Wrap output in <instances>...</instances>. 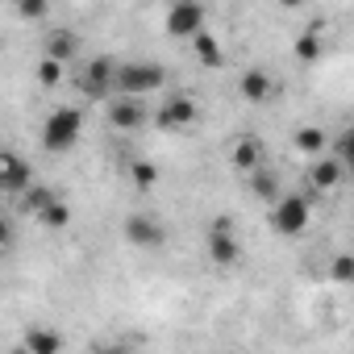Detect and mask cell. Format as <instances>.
Masks as SVG:
<instances>
[{"mask_svg":"<svg viewBox=\"0 0 354 354\" xmlns=\"http://www.w3.org/2000/svg\"><path fill=\"white\" fill-rule=\"evenodd\" d=\"M125 242L138 246V250H162V246H167V230H162L158 217H150V213H133V217L125 221Z\"/></svg>","mask_w":354,"mask_h":354,"instance_id":"obj_7","label":"cell"},{"mask_svg":"<svg viewBox=\"0 0 354 354\" xmlns=\"http://www.w3.org/2000/svg\"><path fill=\"white\" fill-rule=\"evenodd\" d=\"M17 196H21V209H26V213H38V209L46 205V201H55V188H42V184H30V188H21Z\"/></svg>","mask_w":354,"mask_h":354,"instance_id":"obj_22","label":"cell"},{"mask_svg":"<svg viewBox=\"0 0 354 354\" xmlns=\"http://www.w3.org/2000/svg\"><path fill=\"white\" fill-rule=\"evenodd\" d=\"M342 175H346V162H337V158L325 150V154H317V162L308 167V188H313V192H333V188L342 184Z\"/></svg>","mask_w":354,"mask_h":354,"instance_id":"obj_11","label":"cell"},{"mask_svg":"<svg viewBox=\"0 0 354 354\" xmlns=\"http://www.w3.org/2000/svg\"><path fill=\"white\" fill-rule=\"evenodd\" d=\"M292 142H296V150H300V154H308V158H317V154H325V150H329V133H325L321 125H300Z\"/></svg>","mask_w":354,"mask_h":354,"instance_id":"obj_17","label":"cell"},{"mask_svg":"<svg viewBox=\"0 0 354 354\" xmlns=\"http://www.w3.org/2000/svg\"><path fill=\"white\" fill-rule=\"evenodd\" d=\"M42 55H50V59H59V63H71V59L80 55V34H71V30H50Z\"/></svg>","mask_w":354,"mask_h":354,"instance_id":"obj_14","label":"cell"},{"mask_svg":"<svg viewBox=\"0 0 354 354\" xmlns=\"http://www.w3.org/2000/svg\"><path fill=\"white\" fill-rule=\"evenodd\" d=\"M242 259V246L234 238V217H213L209 225V263L213 267H234Z\"/></svg>","mask_w":354,"mask_h":354,"instance_id":"obj_6","label":"cell"},{"mask_svg":"<svg viewBox=\"0 0 354 354\" xmlns=\"http://www.w3.org/2000/svg\"><path fill=\"white\" fill-rule=\"evenodd\" d=\"M292 50H296V59H300V63H317V59L325 55V38H321L317 30H304V34L296 38V46H292Z\"/></svg>","mask_w":354,"mask_h":354,"instance_id":"obj_20","label":"cell"},{"mask_svg":"<svg viewBox=\"0 0 354 354\" xmlns=\"http://www.w3.org/2000/svg\"><path fill=\"white\" fill-rule=\"evenodd\" d=\"M21 346L30 354H55V350H63V333H55V329H30L21 337Z\"/></svg>","mask_w":354,"mask_h":354,"instance_id":"obj_19","label":"cell"},{"mask_svg":"<svg viewBox=\"0 0 354 354\" xmlns=\"http://www.w3.org/2000/svg\"><path fill=\"white\" fill-rule=\"evenodd\" d=\"M196 121H201V104H196L192 96H184V92L167 96V100L154 109V125L167 129V133H175V129H192Z\"/></svg>","mask_w":354,"mask_h":354,"instance_id":"obj_4","label":"cell"},{"mask_svg":"<svg viewBox=\"0 0 354 354\" xmlns=\"http://www.w3.org/2000/svg\"><path fill=\"white\" fill-rule=\"evenodd\" d=\"M34 217H38V225H46V230H67V225H71V205H67L63 196H55V201H46Z\"/></svg>","mask_w":354,"mask_h":354,"instance_id":"obj_18","label":"cell"},{"mask_svg":"<svg viewBox=\"0 0 354 354\" xmlns=\"http://www.w3.org/2000/svg\"><path fill=\"white\" fill-rule=\"evenodd\" d=\"M192 55H196V63H201V67H221V63H225L221 42H217L209 30H196V34H192Z\"/></svg>","mask_w":354,"mask_h":354,"instance_id":"obj_16","label":"cell"},{"mask_svg":"<svg viewBox=\"0 0 354 354\" xmlns=\"http://www.w3.org/2000/svg\"><path fill=\"white\" fill-rule=\"evenodd\" d=\"M113 71H117V63H113L109 55H96V59L84 67V75H80V92L92 96V100H104V96L113 92Z\"/></svg>","mask_w":354,"mask_h":354,"instance_id":"obj_9","label":"cell"},{"mask_svg":"<svg viewBox=\"0 0 354 354\" xmlns=\"http://www.w3.org/2000/svg\"><path fill=\"white\" fill-rule=\"evenodd\" d=\"M246 188H250V196H259V201H275V196H279V175L263 162V167L246 171Z\"/></svg>","mask_w":354,"mask_h":354,"instance_id":"obj_15","label":"cell"},{"mask_svg":"<svg viewBox=\"0 0 354 354\" xmlns=\"http://www.w3.org/2000/svg\"><path fill=\"white\" fill-rule=\"evenodd\" d=\"M333 158H337V162H350V158H354V133H350V129L337 133V142H333Z\"/></svg>","mask_w":354,"mask_h":354,"instance_id":"obj_26","label":"cell"},{"mask_svg":"<svg viewBox=\"0 0 354 354\" xmlns=\"http://www.w3.org/2000/svg\"><path fill=\"white\" fill-rule=\"evenodd\" d=\"M230 158H234V167L246 175V171H254V167H263V162H267V146H263V138L246 133V138H238V142H234Z\"/></svg>","mask_w":354,"mask_h":354,"instance_id":"obj_13","label":"cell"},{"mask_svg":"<svg viewBox=\"0 0 354 354\" xmlns=\"http://www.w3.org/2000/svg\"><path fill=\"white\" fill-rule=\"evenodd\" d=\"M13 9L21 21H46L50 17V0H13Z\"/></svg>","mask_w":354,"mask_h":354,"instance_id":"obj_23","label":"cell"},{"mask_svg":"<svg viewBox=\"0 0 354 354\" xmlns=\"http://www.w3.org/2000/svg\"><path fill=\"white\" fill-rule=\"evenodd\" d=\"M304 0H279V9H300Z\"/></svg>","mask_w":354,"mask_h":354,"instance_id":"obj_28","label":"cell"},{"mask_svg":"<svg viewBox=\"0 0 354 354\" xmlns=\"http://www.w3.org/2000/svg\"><path fill=\"white\" fill-rule=\"evenodd\" d=\"M80 133H84V113H80L75 104H63V109H55V113L46 117V125H42V146H46L50 154H67V150L80 142Z\"/></svg>","mask_w":354,"mask_h":354,"instance_id":"obj_2","label":"cell"},{"mask_svg":"<svg viewBox=\"0 0 354 354\" xmlns=\"http://www.w3.org/2000/svg\"><path fill=\"white\" fill-rule=\"evenodd\" d=\"M205 21H209L205 0H175V5L167 9V17H162L171 38H192L196 30H205Z\"/></svg>","mask_w":354,"mask_h":354,"instance_id":"obj_5","label":"cell"},{"mask_svg":"<svg viewBox=\"0 0 354 354\" xmlns=\"http://www.w3.org/2000/svg\"><path fill=\"white\" fill-rule=\"evenodd\" d=\"M162 84H167V67L162 63L129 59V63H117V71H113V92H125V96H150Z\"/></svg>","mask_w":354,"mask_h":354,"instance_id":"obj_1","label":"cell"},{"mask_svg":"<svg viewBox=\"0 0 354 354\" xmlns=\"http://www.w3.org/2000/svg\"><path fill=\"white\" fill-rule=\"evenodd\" d=\"M329 279L333 283H350L354 279V254H337L333 267H329Z\"/></svg>","mask_w":354,"mask_h":354,"instance_id":"obj_25","label":"cell"},{"mask_svg":"<svg viewBox=\"0 0 354 354\" xmlns=\"http://www.w3.org/2000/svg\"><path fill=\"white\" fill-rule=\"evenodd\" d=\"M271 205H275V209H271V230H275L279 238H296V234L308 230V217H313L308 196H300V192H279Z\"/></svg>","mask_w":354,"mask_h":354,"instance_id":"obj_3","label":"cell"},{"mask_svg":"<svg viewBox=\"0 0 354 354\" xmlns=\"http://www.w3.org/2000/svg\"><path fill=\"white\" fill-rule=\"evenodd\" d=\"M38 84H42V88H59V84H63V63L50 59V55H42V63H38Z\"/></svg>","mask_w":354,"mask_h":354,"instance_id":"obj_24","label":"cell"},{"mask_svg":"<svg viewBox=\"0 0 354 354\" xmlns=\"http://www.w3.org/2000/svg\"><path fill=\"white\" fill-rule=\"evenodd\" d=\"M129 180H133L138 192H154V184H158V167L146 162V158H138V162L129 167Z\"/></svg>","mask_w":354,"mask_h":354,"instance_id":"obj_21","label":"cell"},{"mask_svg":"<svg viewBox=\"0 0 354 354\" xmlns=\"http://www.w3.org/2000/svg\"><path fill=\"white\" fill-rule=\"evenodd\" d=\"M30 184H34L30 162L21 154H13V150H0V192H21Z\"/></svg>","mask_w":354,"mask_h":354,"instance_id":"obj_10","label":"cell"},{"mask_svg":"<svg viewBox=\"0 0 354 354\" xmlns=\"http://www.w3.org/2000/svg\"><path fill=\"white\" fill-rule=\"evenodd\" d=\"M104 117L113 129H138L146 121V104L142 96H125V92H109V104H104Z\"/></svg>","mask_w":354,"mask_h":354,"instance_id":"obj_8","label":"cell"},{"mask_svg":"<svg viewBox=\"0 0 354 354\" xmlns=\"http://www.w3.org/2000/svg\"><path fill=\"white\" fill-rule=\"evenodd\" d=\"M13 242V225H9V217H0V250H5Z\"/></svg>","mask_w":354,"mask_h":354,"instance_id":"obj_27","label":"cell"},{"mask_svg":"<svg viewBox=\"0 0 354 354\" xmlns=\"http://www.w3.org/2000/svg\"><path fill=\"white\" fill-rule=\"evenodd\" d=\"M238 92H242V100H250V104H263V100H271V96H275V80H271L263 67H250V71H242V80H238Z\"/></svg>","mask_w":354,"mask_h":354,"instance_id":"obj_12","label":"cell"}]
</instances>
